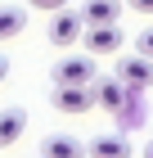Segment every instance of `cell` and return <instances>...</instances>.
<instances>
[{
	"label": "cell",
	"instance_id": "1",
	"mask_svg": "<svg viewBox=\"0 0 153 158\" xmlns=\"http://www.w3.org/2000/svg\"><path fill=\"white\" fill-rule=\"evenodd\" d=\"M81 36H86V18H81V9H77V14H72V9H54V14H50V45L68 50V45H77Z\"/></svg>",
	"mask_w": 153,
	"mask_h": 158
},
{
	"label": "cell",
	"instance_id": "2",
	"mask_svg": "<svg viewBox=\"0 0 153 158\" xmlns=\"http://www.w3.org/2000/svg\"><path fill=\"white\" fill-rule=\"evenodd\" d=\"M90 81H95L90 50H86V54H68V59L54 63V86H90Z\"/></svg>",
	"mask_w": 153,
	"mask_h": 158
},
{
	"label": "cell",
	"instance_id": "3",
	"mask_svg": "<svg viewBox=\"0 0 153 158\" xmlns=\"http://www.w3.org/2000/svg\"><path fill=\"white\" fill-rule=\"evenodd\" d=\"M86 50H90L95 59L99 54H117L122 45H126V36H122V27L117 23H86Z\"/></svg>",
	"mask_w": 153,
	"mask_h": 158
},
{
	"label": "cell",
	"instance_id": "4",
	"mask_svg": "<svg viewBox=\"0 0 153 158\" xmlns=\"http://www.w3.org/2000/svg\"><path fill=\"white\" fill-rule=\"evenodd\" d=\"M90 90H95V104L108 109V113H117L122 104H126V95H131V86L122 81V77H95Z\"/></svg>",
	"mask_w": 153,
	"mask_h": 158
},
{
	"label": "cell",
	"instance_id": "5",
	"mask_svg": "<svg viewBox=\"0 0 153 158\" xmlns=\"http://www.w3.org/2000/svg\"><path fill=\"white\" fill-rule=\"evenodd\" d=\"M54 109L59 113H90L95 109V90L90 86H54Z\"/></svg>",
	"mask_w": 153,
	"mask_h": 158
},
{
	"label": "cell",
	"instance_id": "6",
	"mask_svg": "<svg viewBox=\"0 0 153 158\" xmlns=\"http://www.w3.org/2000/svg\"><path fill=\"white\" fill-rule=\"evenodd\" d=\"M117 77H122L126 86H140V90H149V86H153V59L135 50L131 59H122V63H117Z\"/></svg>",
	"mask_w": 153,
	"mask_h": 158
},
{
	"label": "cell",
	"instance_id": "7",
	"mask_svg": "<svg viewBox=\"0 0 153 158\" xmlns=\"http://www.w3.org/2000/svg\"><path fill=\"white\" fill-rule=\"evenodd\" d=\"M90 158H131L135 149H131V140H126V131H108V135H95L90 145Z\"/></svg>",
	"mask_w": 153,
	"mask_h": 158
},
{
	"label": "cell",
	"instance_id": "8",
	"mask_svg": "<svg viewBox=\"0 0 153 158\" xmlns=\"http://www.w3.org/2000/svg\"><path fill=\"white\" fill-rule=\"evenodd\" d=\"M41 158H90V149L77 135H45L41 140Z\"/></svg>",
	"mask_w": 153,
	"mask_h": 158
},
{
	"label": "cell",
	"instance_id": "9",
	"mask_svg": "<svg viewBox=\"0 0 153 158\" xmlns=\"http://www.w3.org/2000/svg\"><path fill=\"white\" fill-rule=\"evenodd\" d=\"M27 131V109H18V104H9V109H0V149L18 145V135Z\"/></svg>",
	"mask_w": 153,
	"mask_h": 158
},
{
	"label": "cell",
	"instance_id": "10",
	"mask_svg": "<svg viewBox=\"0 0 153 158\" xmlns=\"http://www.w3.org/2000/svg\"><path fill=\"white\" fill-rule=\"evenodd\" d=\"M81 18L86 23H117L122 18V0H86Z\"/></svg>",
	"mask_w": 153,
	"mask_h": 158
},
{
	"label": "cell",
	"instance_id": "11",
	"mask_svg": "<svg viewBox=\"0 0 153 158\" xmlns=\"http://www.w3.org/2000/svg\"><path fill=\"white\" fill-rule=\"evenodd\" d=\"M23 27H27V9H14V5L0 9V41H14Z\"/></svg>",
	"mask_w": 153,
	"mask_h": 158
},
{
	"label": "cell",
	"instance_id": "12",
	"mask_svg": "<svg viewBox=\"0 0 153 158\" xmlns=\"http://www.w3.org/2000/svg\"><path fill=\"white\" fill-rule=\"evenodd\" d=\"M135 50L153 59V27H140V36H135Z\"/></svg>",
	"mask_w": 153,
	"mask_h": 158
},
{
	"label": "cell",
	"instance_id": "13",
	"mask_svg": "<svg viewBox=\"0 0 153 158\" xmlns=\"http://www.w3.org/2000/svg\"><path fill=\"white\" fill-rule=\"evenodd\" d=\"M32 9H45V14H54V9H68V0H27Z\"/></svg>",
	"mask_w": 153,
	"mask_h": 158
},
{
	"label": "cell",
	"instance_id": "14",
	"mask_svg": "<svg viewBox=\"0 0 153 158\" xmlns=\"http://www.w3.org/2000/svg\"><path fill=\"white\" fill-rule=\"evenodd\" d=\"M131 9L144 14V18H153V0H131Z\"/></svg>",
	"mask_w": 153,
	"mask_h": 158
},
{
	"label": "cell",
	"instance_id": "15",
	"mask_svg": "<svg viewBox=\"0 0 153 158\" xmlns=\"http://www.w3.org/2000/svg\"><path fill=\"white\" fill-rule=\"evenodd\" d=\"M5 77H9V59L0 54V81H5Z\"/></svg>",
	"mask_w": 153,
	"mask_h": 158
},
{
	"label": "cell",
	"instance_id": "16",
	"mask_svg": "<svg viewBox=\"0 0 153 158\" xmlns=\"http://www.w3.org/2000/svg\"><path fill=\"white\" fill-rule=\"evenodd\" d=\"M140 158H153V140H144V149H140Z\"/></svg>",
	"mask_w": 153,
	"mask_h": 158
}]
</instances>
